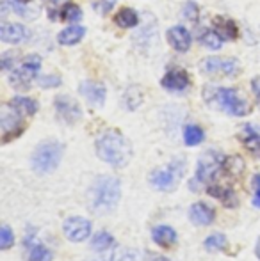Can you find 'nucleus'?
<instances>
[{"instance_id":"39448f33","label":"nucleus","mask_w":260,"mask_h":261,"mask_svg":"<svg viewBox=\"0 0 260 261\" xmlns=\"http://www.w3.org/2000/svg\"><path fill=\"white\" fill-rule=\"evenodd\" d=\"M225 160L226 156L221 155L219 151H207L203 156L198 160L196 174L191 179V189L201 190L207 189L208 185L216 181L221 171H225Z\"/></svg>"},{"instance_id":"f3484780","label":"nucleus","mask_w":260,"mask_h":261,"mask_svg":"<svg viewBox=\"0 0 260 261\" xmlns=\"http://www.w3.org/2000/svg\"><path fill=\"white\" fill-rule=\"evenodd\" d=\"M189 219L195 226H210L216 219V212L207 203H195L189 210Z\"/></svg>"},{"instance_id":"2eb2a0df","label":"nucleus","mask_w":260,"mask_h":261,"mask_svg":"<svg viewBox=\"0 0 260 261\" xmlns=\"http://www.w3.org/2000/svg\"><path fill=\"white\" fill-rule=\"evenodd\" d=\"M29 31L20 23H9V21H2L0 23V39L4 43H21L29 39Z\"/></svg>"},{"instance_id":"a19ab883","label":"nucleus","mask_w":260,"mask_h":261,"mask_svg":"<svg viewBox=\"0 0 260 261\" xmlns=\"http://www.w3.org/2000/svg\"><path fill=\"white\" fill-rule=\"evenodd\" d=\"M150 261H170L168 258H164V256H152Z\"/></svg>"},{"instance_id":"6e6552de","label":"nucleus","mask_w":260,"mask_h":261,"mask_svg":"<svg viewBox=\"0 0 260 261\" xmlns=\"http://www.w3.org/2000/svg\"><path fill=\"white\" fill-rule=\"evenodd\" d=\"M0 128L4 142L20 137L25 130V116H21L11 103H6L0 109Z\"/></svg>"},{"instance_id":"473e14b6","label":"nucleus","mask_w":260,"mask_h":261,"mask_svg":"<svg viewBox=\"0 0 260 261\" xmlns=\"http://www.w3.org/2000/svg\"><path fill=\"white\" fill-rule=\"evenodd\" d=\"M143 101V94H141V91H139V87H129L127 89V93H125V105H127V109H130V110H134V105L137 107L139 103Z\"/></svg>"},{"instance_id":"4c0bfd02","label":"nucleus","mask_w":260,"mask_h":261,"mask_svg":"<svg viewBox=\"0 0 260 261\" xmlns=\"http://www.w3.org/2000/svg\"><path fill=\"white\" fill-rule=\"evenodd\" d=\"M61 9H63V6H61L59 0H49L46 11H49L50 20H57V16H61Z\"/></svg>"},{"instance_id":"b1692460","label":"nucleus","mask_w":260,"mask_h":261,"mask_svg":"<svg viewBox=\"0 0 260 261\" xmlns=\"http://www.w3.org/2000/svg\"><path fill=\"white\" fill-rule=\"evenodd\" d=\"M9 103L25 117H31V116H34V114L38 112V103H36V100H32V98L16 96V98H13Z\"/></svg>"},{"instance_id":"2f4dec72","label":"nucleus","mask_w":260,"mask_h":261,"mask_svg":"<svg viewBox=\"0 0 260 261\" xmlns=\"http://www.w3.org/2000/svg\"><path fill=\"white\" fill-rule=\"evenodd\" d=\"M14 245V233L11 231V227L6 222L0 226V249L7 251Z\"/></svg>"},{"instance_id":"dca6fc26","label":"nucleus","mask_w":260,"mask_h":261,"mask_svg":"<svg viewBox=\"0 0 260 261\" xmlns=\"http://www.w3.org/2000/svg\"><path fill=\"white\" fill-rule=\"evenodd\" d=\"M239 139L244 144V148H246L251 155L260 158V128L258 126H253V124H244V126L241 128Z\"/></svg>"},{"instance_id":"bb28decb","label":"nucleus","mask_w":260,"mask_h":261,"mask_svg":"<svg viewBox=\"0 0 260 261\" xmlns=\"http://www.w3.org/2000/svg\"><path fill=\"white\" fill-rule=\"evenodd\" d=\"M205 139V134L198 124H187L184 128V142L187 146H198L201 144Z\"/></svg>"},{"instance_id":"f8f14e48","label":"nucleus","mask_w":260,"mask_h":261,"mask_svg":"<svg viewBox=\"0 0 260 261\" xmlns=\"http://www.w3.org/2000/svg\"><path fill=\"white\" fill-rule=\"evenodd\" d=\"M160 86L170 93H184L191 86V79L189 73L182 68H171L166 71V75L160 80Z\"/></svg>"},{"instance_id":"9d476101","label":"nucleus","mask_w":260,"mask_h":261,"mask_svg":"<svg viewBox=\"0 0 260 261\" xmlns=\"http://www.w3.org/2000/svg\"><path fill=\"white\" fill-rule=\"evenodd\" d=\"M56 107V114L63 123L66 124H75L82 119V109H80L79 101L75 98L68 96V94H59L54 100Z\"/></svg>"},{"instance_id":"f03ea898","label":"nucleus","mask_w":260,"mask_h":261,"mask_svg":"<svg viewBox=\"0 0 260 261\" xmlns=\"http://www.w3.org/2000/svg\"><path fill=\"white\" fill-rule=\"evenodd\" d=\"M97 155L105 164L123 169L132 160V144L120 130H107L97 139Z\"/></svg>"},{"instance_id":"c03bdc74","label":"nucleus","mask_w":260,"mask_h":261,"mask_svg":"<svg viewBox=\"0 0 260 261\" xmlns=\"http://www.w3.org/2000/svg\"><path fill=\"white\" fill-rule=\"evenodd\" d=\"M16 2H20V4H31V0H16Z\"/></svg>"},{"instance_id":"ddd939ff","label":"nucleus","mask_w":260,"mask_h":261,"mask_svg":"<svg viewBox=\"0 0 260 261\" xmlns=\"http://www.w3.org/2000/svg\"><path fill=\"white\" fill-rule=\"evenodd\" d=\"M79 91L89 105L104 107L105 98H107V89L104 87V84L94 82V80H86V82H80Z\"/></svg>"},{"instance_id":"e433bc0d","label":"nucleus","mask_w":260,"mask_h":261,"mask_svg":"<svg viewBox=\"0 0 260 261\" xmlns=\"http://www.w3.org/2000/svg\"><path fill=\"white\" fill-rule=\"evenodd\" d=\"M38 84L39 87H45V89H54L61 84V76L59 75H43L38 76Z\"/></svg>"},{"instance_id":"aec40b11","label":"nucleus","mask_w":260,"mask_h":261,"mask_svg":"<svg viewBox=\"0 0 260 261\" xmlns=\"http://www.w3.org/2000/svg\"><path fill=\"white\" fill-rule=\"evenodd\" d=\"M207 192L210 194L212 197H216V199H219L221 201L225 206H228V208H235L237 206V197H235V194H233V190L232 189H228V187H225V185H208L207 187Z\"/></svg>"},{"instance_id":"a211bd4d","label":"nucleus","mask_w":260,"mask_h":261,"mask_svg":"<svg viewBox=\"0 0 260 261\" xmlns=\"http://www.w3.org/2000/svg\"><path fill=\"white\" fill-rule=\"evenodd\" d=\"M152 238L159 247L170 249L177 244V231L171 226H157L152 229Z\"/></svg>"},{"instance_id":"c756f323","label":"nucleus","mask_w":260,"mask_h":261,"mask_svg":"<svg viewBox=\"0 0 260 261\" xmlns=\"http://www.w3.org/2000/svg\"><path fill=\"white\" fill-rule=\"evenodd\" d=\"M203 245L207 251H223V249L228 247V240L223 233H214L205 240Z\"/></svg>"},{"instance_id":"1a4fd4ad","label":"nucleus","mask_w":260,"mask_h":261,"mask_svg":"<svg viewBox=\"0 0 260 261\" xmlns=\"http://www.w3.org/2000/svg\"><path fill=\"white\" fill-rule=\"evenodd\" d=\"M201 71L214 76H235L241 71V66L235 59L226 57H207L201 62Z\"/></svg>"},{"instance_id":"5701e85b","label":"nucleus","mask_w":260,"mask_h":261,"mask_svg":"<svg viewBox=\"0 0 260 261\" xmlns=\"http://www.w3.org/2000/svg\"><path fill=\"white\" fill-rule=\"evenodd\" d=\"M198 41L210 50H219L223 46V38L216 29H201L198 31Z\"/></svg>"},{"instance_id":"c9c22d12","label":"nucleus","mask_w":260,"mask_h":261,"mask_svg":"<svg viewBox=\"0 0 260 261\" xmlns=\"http://www.w3.org/2000/svg\"><path fill=\"white\" fill-rule=\"evenodd\" d=\"M182 14L187 21H195L200 18V7L196 6V2H185V6L182 7Z\"/></svg>"},{"instance_id":"393cba45","label":"nucleus","mask_w":260,"mask_h":261,"mask_svg":"<svg viewBox=\"0 0 260 261\" xmlns=\"http://www.w3.org/2000/svg\"><path fill=\"white\" fill-rule=\"evenodd\" d=\"M114 21L122 29H132L139 23V14L134 9H130V7H123V9H120L116 13Z\"/></svg>"},{"instance_id":"cd10ccee","label":"nucleus","mask_w":260,"mask_h":261,"mask_svg":"<svg viewBox=\"0 0 260 261\" xmlns=\"http://www.w3.org/2000/svg\"><path fill=\"white\" fill-rule=\"evenodd\" d=\"M54 254L46 245L43 244H32L29 247V261H52Z\"/></svg>"},{"instance_id":"c85d7f7f","label":"nucleus","mask_w":260,"mask_h":261,"mask_svg":"<svg viewBox=\"0 0 260 261\" xmlns=\"http://www.w3.org/2000/svg\"><path fill=\"white\" fill-rule=\"evenodd\" d=\"M80 18H82V9L77 4H64L63 9H61V20L68 21V23H77V21H80Z\"/></svg>"},{"instance_id":"6ab92c4d","label":"nucleus","mask_w":260,"mask_h":261,"mask_svg":"<svg viewBox=\"0 0 260 261\" xmlns=\"http://www.w3.org/2000/svg\"><path fill=\"white\" fill-rule=\"evenodd\" d=\"M84 36H86V29L80 27V25L72 23L69 27H66L59 32L57 41H59V45H63V46H73V45H77V43L82 41Z\"/></svg>"},{"instance_id":"20e7f679","label":"nucleus","mask_w":260,"mask_h":261,"mask_svg":"<svg viewBox=\"0 0 260 261\" xmlns=\"http://www.w3.org/2000/svg\"><path fill=\"white\" fill-rule=\"evenodd\" d=\"M63 153H64L63 142L56 141V139H46V141L39 142L31 158V165L34 169V172H38V174H49V172L56 171L57 165L61 164Z\"/></svg>"},{"instance_id":"37998d69","label":"nucleus","mask_w":260,"mask_h":261,"mask_svg":"<svg viewBox=\"0 0 260 261\" xmlns=\"http://www.w3.org/2000/svg\"><path fill=\"white\" fill-rule=\"evenodd\" d=\"M253 204L257 208H260V194H255V197H253Z\"/></svg>"},{"instance_id":"7ed1b4c3","label":"nucleus","mask_w":260,"mask_h":261,"mask_svg":"<svg viewBox=\"0 0 260 261\" xmlns=\"http://www.w3.org/2000/svg\"><path fill=\"white\" fill-rule=\"evenodd\" d=\"M203 100L212 109H218L221 112L235 117L248 116L251 112V105L246 100V96L241 91L233 89V87L207 86L203 89Z\"/></svg>"},{"instance_id":"ea45409f","label":"nucleus","mask_w":260,"mask_h":261,"mask_svg":"<svg viewBox=\"0 0 260 261\" xmlns=\"http://www.w3.org/2000/svg\"><path fill=\"white\" fill-rule=\"evenodd\" d=\"M253 187H255V194H260V174L253 178Z\"/></svg>"},{"instance_id":"58836bf2","label":"nucleus","mask_w":260,"mask_h":261,"mask_svg":"<svg viewBox=\"0 0 260 261\" xmlns=\"http://www.w3.org/2000/svg\"><path fill=\"white\" fill-rule=\"evenodd\" d=\"M251 89H253L255 96L260 100V76H255V79L251 80Z\"/></svg>"},{"instance_id":"79ce46f5","label":"nucleus","mask_w":260,"mask_h":261,"mask_svg":"<svg viewBox=\"0 0 260 261\" xmlns=\"http://www.w3.org/2000/svg\"><path fill=\"white\" fill-rule=\"evenodd\" d=\"M255 254H257V258L260 259V237L257 240V245H255Z\"/></svg>"},{"instance_id":"4468645a","label":"nucleus","mask_w":260,"mask_h":261,"mask_svg":"<svg viewBox=\"0 0 260 261\" xmlns=\"http://www.w3.org/2000/svg\"><path fill=\"white\" fill-rule=\"evenodd\" d=\"M166 38H168L170 46L173 50H177V52L184 54V52H187V50L191 48L193 36H191V32H189L185 27H182V25H175V27L168 29Z\"/></svg>"},{"instance_id":"0eeeda50","label":"nucleus","mask_w":260,"mask_h":261,"mask_svg":"<svg viewBox=\"0 0 260 261\" xmlns=\"http://www.w3.org/2000/svg\"><path fill=\"white\" fill-rule=\"evenodd\" d=\"M41 69V57L36 54H31L21 59V62L14 69H11L9 82L14 89L25 91L29 89L34 80H38V73Z\"/></svg>"},{"instance_id":"423d86ee","label":"nucleus","mask_w":260,"mask_h":261,"mask_svg":"<svg viewBox=\"0 0 260 261\" xmlns=\"http://www.w3.org/2000/svg\"><path fill=\"white\" fill-rule=\"evenodd\" d=\"M185 171V162L182 158H177L171 164H168L162 169H155L150 172L148 181L153 189L162 190V192H171L177 189V185L180 183V178Z\"/></svg>"},{"instance_id":"72a5a7b5","label":"nucleus","mask_w":260,"mask_h":261,"mask_svg":"<svg viewBox=\"0 0 260 261\" xmlns=\"http://www.w3.org/2000/svg\"><path fill=\"white\" fill-rule=\"evenodd\" d=\"M225 171H228L232 176H239L244 171V162L239 156H230L225 160Z\"/></svg>"},{"instance_id":"a878e982","label":"nucleus","mask_w":260,"mask_h":261,"mask_svg":"<svg viewBox=\"0 0 260 261\" xmlns=\"http://www.w3.org/2000/svg\"><path fill=\"white\" fill-rule=\"evenodd\" d=\"M112 245H114V238H112V234L107 233V231H100V233L94 234L93 240H91V247H93L97 252L109 251Z\"/></svg>"},{"instance_id":"4be33fe9","label":"nucleus","mask_w":260,"mask_h":261,"mask_svg":"<svg viewBox=\"0 0 260 261\" xmlns=\"http://www.w3.org/2000/svg\"><path fill=\"white\" fill-rule=\"evenodd\" d=\"M145 254L137 251V249H125V247H118L109 251V254L105 258L98 259V261H143Z\"/></svg>"},{"instance_id":"f704fd0d","label":"nucleus","mask_w":260,"mask_h":261,"mask_svg":"<svg viewBox=\"0 0 260 261\" xmlns=\"http://www.w3.org/2000/svg\"><path fill=\"white\" fill-rule=\"evenodd\" d=\"M116 0H91V6L98 14H109L114 9Z\"/></svg>"},{"instance_id":"412c9836","label":"nucleus","mask_w":260,"mask_h":261,"mask_svg":"<svg viewBox=\"0 0 260 261\" xmlns=\"http://www.w3.org/2000/svg\"><path fill=\"white\" fill-rule=\"evenodd\" d=\"M212 23H214V29L218 31V34L221 36L223 39H228V41H232V39H235L237 36H239V29H237L235 21L230 20V18L216 16Z\"/></svg>"},{"instance_id":"f257e3e1","label":"nucleus","mask_w":260,"mask_h":261,"mask_svg":"<svg viewBox=\"0 0 260 261\" xmlns=\"http://www.w3.org/2000/svg\"><path fill=\"white\" fill-rule=\"evenodd\" d=\"M122 199V183L114 176H100L94 179L87 194V204L94 215H107Z\"/></svg>"},{"instance_id":"7c9ffc66","label":"nucleus","mask_w":260,"mask_h":261,"mask_svg":"<svg viewBox=\"0 0 260 261\" xmlns=\"http://www.w3.org/2000/svg\"><path fill=\"white\" fill-rule=\"evenodd\" d=\"M20 62V52H14V50H9V52H4L0 55V66H2L4 71H11Z\"/></svg>"},{"instance_id":"9b49d317","label":"nucleus","mask_w":260,"mask_h":261,"mask_svg":"<svg viewBox=\"0 0 260 261\" xmlns=\"http://www.w3.org/2000/svg\"><path fill=\"white\" fill-rule=\"evenodd\" d=\"M91 222L84 217H68L63 224V231L64 237L68 238L69 242H84L87 237L91 234Z\"/></svg>"}]
</instances>
